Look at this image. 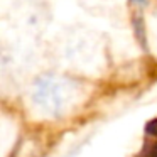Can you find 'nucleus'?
<instances>
[{"label": "nucleus", "instance_id": "1", "mask_svg": "<svg viewBox=\"0 0 157 157\" xmlns=\"http://www.w3.org/2000/svg\"><path fill=\"white\" fill-rule=\"evenodd\" d=\"M81 98V85L63 76H41L31 90L32 108L49 120H58L71 113L79 105Z\"/></svg>", "mask_w": 157, "mask_h": 157}, {"label": "nucleus", "instance_id": "2", "mask_svg": "<svg viewBox=\"0 0 157 157\" xmlns=\"http://www.w3.org/2000/svg\"><path fill=\"white\" fill-rule=\"evenodd\" d=\"M137 157H157V118L147 123L145 128V144Z\"/></svg>", "mask_w": 157, "mask_h": 157}]
</instances>
